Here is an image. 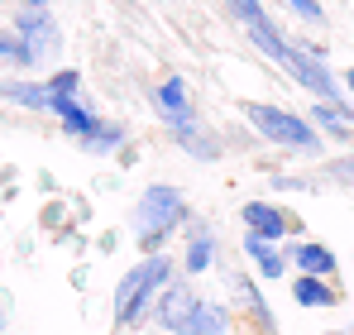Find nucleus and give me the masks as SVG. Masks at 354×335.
Instances as JSON below:
<instances>
[{
  "instance_id": "23",
  "label": "nucleus",
  "mask_w": 354,
  "mask_h": 335,
  "mask_svg": "<svg viewBox=\"0 0 354 335\" xmlns=\"http://www.w3.org/2000/svg\"><path fill=\"white\" fill-rule=\"evenodd\" d=\"M292 5V15H301L306 24H326V15H321V0H288Z\"/></svg>"
},
{
  "instance_id": "8",
  "label": "nucleus",
  "mask_w": 354,
  "mask_h": 335,
  "mask_svg": "<svg viewBox=\"0 0 354 335\" xmlns=\"http://www.w3.org/2000/svg\"><path fill=\"white\" fill-rule=\"evenodd\" d=\"M288 259L297 264V273H311V278H330L340 273V259H335V249L330 244H321V239H301V244H288Z\"/></svg>"
},
{
  "instance_id": "24",
  "label": "nucleus",
  "mask_w": 354,
  "mask_h": 335,
  "mask_svg": "<svg viewBox=\"0 0 354 335\" xmlns=\"http://www.w3.org/2000/svg\"><path fill=\"white\" fill-rule=\"evenodd\" d=\"M345 91H350V96H354V67H350V72H345Z\"/></svg>"
},
{
  "instance_id": "15",
  "label": "nucleus",
  "mask_w": 354,
  "mask_h": 335,
  "mask_svg": "<svg viewBox=\"0 0 354 335\" xmlns=\"http://www.w3.org/2000/svg\"><path fill=\"white\" fill-rule=\"evenodd\" d=\"M225 326H230L225 307H216V302H201V297H196L192 316L182 321V331H177V335H225Z\"/></svg>"
},
{
  "instance_id": "2",
  "label": "nucleus",
  "mask_w": 354,
  "mask_h": 335,
  "mask_svg": "<svg viewBox=\"0 0 354 335\" xmlns=\"http://www.w3.org/2000/svg\"><path fill=\"white\" fill-rule=\"evenodd\" d=\"M168 278H173V259H168V254H144V259L115 282V331H134V326L153 311V302H158V292L168 287Z\"/></svg>"
},
{
  "instance_id": "22",
  "label": "nucleus",
  "mask_w": 354,
  "mask_h": 335,
  "mask_svg": "<svg viewBox=\"0 0 354 335\" xmlns=\"http://www.w3.org/2000/svg\"><path fill=\"white\" fill-rule=\"evenodd\" d=\"M326 177H330V182H345V187H354V154H345V159H330V163H326Z\"/></svg>"
},
{
  "instance_id": "20",
  "label": "nucleus",
  "mask_w": 354,
  "mask_h": 335,
  "mask_svg": "<svg viewBox=\"0 0 354 335\" xmlns=\"http://www.w3.org/2000/svg\"><path fill=\"white\" fill-rule=\"evenodd\" d=\"M44 87H48V101H72L77 87H82V72H77V67H62V72H53V77L44 82Z\"/></svg>"
},
{
  "instance_id": "16",
  "label": "nucleus",
  "mask_w": 354,
  "mask_h": 335,
  "mask_svg": "<svg viewBox=\"0 0 354 335\" xmlns=\"http://www.w3.org/2000/svg\"><path fill=\"white\" fill-rule=\"evenodd\" d=\"M306 120L316 125V134H330V139H340V144H350V139H354V115L335 111L330 101H316Z\"/></svg>"
},
{
  "instance_id": "25",
  "label": "nucleus",
  "mask_w": 354,
  "mask_h": 335,
  "mask_svg": "<svg viewBox=\"0 0 354 335\" xmlns=\"http://www.w3.org/2000/svg\"><path fill=\"white\" fill-rule=\"evenodd\" d=\"M24 5H29V10H48V0H24Z\"/></svg>"
},
{
  "instance_id": "12",
  "label": "nucleus",
  "mask_w": 354,
  "mask_h": 335,
  "mask_svg": "<svg viewBox=\"0 0 354 335\" xmlns=\"http://www.w3.org/2000/svg\"><path fill=\"white\" fill-rule=\"evenodd\" d=\"M0 101H10V106H24V111H53V101H48V87L44 82H29V77H0Z\"/></svg>"
},
{
  "instance_id": "14",
  "label": "nucleus",
  "mask_w": 354,
  "mask_h": 335,
  "mask_svg": "<svg viewBox=\"0 0 354 335\" xmlns=\"http://www.w3.org/2000/svg\"><path fill=\"white\" fill-rule=\"evenodd\" d=\"M187 273H206L211 264H216V235H211V225L206 221H192V239H187Z\"/></svg>"
},
{
  "instance_id": "21",
  "label": "nucleus",
  "mask_w": 354,
  "mask_h": 335,
  "mask_svg": "<svg viewBox=\"0 0 354 335\" xmlns=\"http://www.w3.org/2000/svg\"><path fill=\"white\" fill-rule=\"evenodd\" d=\"M120 144H124V125H101L91 139H82V149H91V154H115Z\"/></svg>"
},
{
  "instance_id": "19",
  "label": "nucleus",
  "mask_w": 354,
  "mask_h": 335,
  "mask_svg": "<svg viewBox=\"0 0 354 335\" xmlns=\"http://www.w3.org/2000/svg\"><path fill=\"white\" fill-rule=\"evenodd\" d=\"M0 57L15 62V67H34V62H39V57L29 53V44H24L15 29H0Z\"/></svg>"
},
{
  "instance_id": "7",
  "label": "nucleus",
  "mask_w": 354,
  "mask_h": 335,
  "mask_svg": "<svg viewBox=\"0 0 354 335\" xmlns=\"http://www.w3.org/2000/svg\"><path fill=\"white\" fill-rule=\"evenodd\" d=\"M239 221H244V230H254V235H263V239H273V244L297 230V216H283L273 201H244V206H239Z\"/></svg>"
},
{
  "instance_id": "5",
  "label": "nucleus",
  "mask_w": 354,
  "mask_h": 335,
  "mask_svg": "<svg viewBox=\"0 0 354 335\" xmlns=\"http://www.w3.org/2000/svg\"><path fill=\"white\" fill-rule=\"evenodd\" d=\"M15 34L29 44V53H34V57L58 53V44H62L58 19H53L48 10H29V5H24V15H15Z\"/></svg>"
},
{
  "instance_id": "26",
  "label": "nucleus",
  "mask_w": 354,
  "mask_h": 335,
  "mask_svg": "<svg viewBox=\"0 0 354 335\" xmlns=\"http://www.w3.org/2000/svg\"><path fill=\"white\" fill-rule=\"evenodd\" d=\"M340 335H354V326H350V331H340Z\"/></svg>"
},
{
  "instance_id": "13",
  "label": "nucleus",
  "mask_w": 354,
  "mask_h": 335,
  "mask_svg": "<svg viewBox=\"0 0 354 335\" xmlns=\"http://www.w3.org/2000/svg\"><path fill=\"white\" fill-rule=\"evenodd\" d=\"M244 254H249V264L259 269V278H283V273H288V259L273 249V239H263V235H254V230H244Z\"/></svg>"
},
{
  "instance_id": "9",
  "label": "nucleus",
  "mask_w": 354,
  "mask_h": 335,
  "mask_svg": "<svg viewBox=\"0 0 354 335\" xmlns=\"http://www.w3.org/2000/svg\"><path fill=\"white\" fill-rule=\"evenodd\" d=\"M192 307H196V292H192L187 282H173V287L158 292V302H153V321H158L168 335H177V331H182V321L192 316Z\"/></svg>"
},
{
  "instance_id": "3",
  "label": "nucleus",
  "mask_w": 354,
  "mask_h": 335,
  "mask_svg": "<svg viewBox=\"0 0 354 335\" xmlns=\"http://www.w3.org/2000/svg\"><path fill=\"white\" fill-rule=\"evenodd\" d=\"M129 225H134L139 249H144V254H158V244L173 235L177 225H187V197H182L177 187H168V182H153V187L139 192Z\"/></svg>"
},
{
  "instance_id": "27",
  "label": "nucleus",
  "mask_w": 354,
  "mask_h": 335,
  "mask_svg": "<svg viewBox=\"0 0 354 335\" xmlns=\"http://www.w3.org/2000/svg\"><path fill=\"white\" fill-rule=\"evenodd\" d=\"M330 335H340V331H330Z\"/></svg>"
},
{
  "instance_id": "18",
  "label": "nucleus",
  "mask_w": 354,
  "mask_h": 335,
  "mask_svg": "<svg viewBox=\"0 0 354 335\" xmlns=\"http://www.w3.org/2000/svg\"><path fill=\"white\" fill-rule=\"evenodd\" d=\"M53 115L62 120V129H67L77 144H82V139H91V134L101 129V120H96V115L86 111V106H77V96H72V101H53Z\"/></svg>"
},
{
  "instance_id": "6",
  "label": "nucleus",
  "mask_w": 354,
  "mask_h": 335,
  "mask_svg": "<svg viewBox=\"0 0 354 335\" xmlns=\"http://www.w3.org/2000/svg\"><path fill=\"white\" fill-rule=\"evenodd\" d=\"M168 134H173L177 149H187V154L201 159V163H216V159H221V139L206 134V125H201L196 115H187V120H168Z\"/></svg>"
},
{
  "instance_id": "1",
  "label": "nucleus",
  "mask_w": 354,
  "mask_h": 335,
  "mask_svg": "<svg viewBox=\"0 0 354 335\" xmlns=\"http://www.w3.org/2000/svg\"><path fill=\"white\" fill-rule=\"evenodd\" d=\"M225 10L235 15V24L254 39V48L268 57V62H278L288 77H292L297 87H306L311 96H321V101H330L335 111L350 115L345 106V91H340V82H335V72L326 67V53L321 48H306V44H292L273 19H268V10L259 5V0H225Z\"/></svg>"
},
{
  "instance_id": "17",
  "label": "nucleus",
  "mask_w": 354,
  "mask_h": 335,
  "mask_svg": "<svg viewBox=\"0 0 354 335\" xmlns=\"http://www.w3.org/2000/svg\"><path fill=\"white\" fill-rule=\"evenodd\" d=\"M153 106L168 115V120H187V115H192V91H187V82H182V77H163L158 91H153Z\"/></svg>"
},
{
  "instance_id": "4",
  "label": "nucleus",
  "mask_w": 354,
  "mask_h": 335,
  "mask_svg": "<svg viewBox=\"0 0 354 335\" xmlns=\"http://www.w3.org/2000/svg\"><path fill=\"white\" fill-rule=\"evenodd\" d=\"M244 120L254 125V134H263L268 144L278 149H297V154H321V134L306 115L297 111H283V106H268V101H244L239 106Z\"/></svg>"
},
{
  "instance_id": "10",
  "label": "nucleus",
  "mask_w": 354,
  "mask_h": 335,
  "mask_svg": "<svg viewBox=\"0 0 354 335\" xmlns=\"http://www.w3.org/2000/svg\"><path fill=\"white\" fill-rule=\"evenodd\" d=\"M230 292L239 297V307L254 316V326H259V335H278V321H273V307L263 302V292H259V282L249 278V273H235L230 278Z\"/></svg>"
},
{
  "instance_id": "11",
  "label": "nucleus",
  "mask_w": 354,
  "mask_h": 335,
  "mask_svg": "<svg viewBox=\"0 0 354 335\" xmlns=\"http://www.w3.org/2000/svg\"><path fill=\"white\" fill-rule=\"evenodd\" d=\"M292 302L306 307V311H330L340 307V287L330 278H311V273H297L292 278Z\"/></svg>"
}]
</instances>
